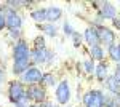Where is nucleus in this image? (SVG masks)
I'll use <instances>...</instances> for the list:
<instances>
[{"instance_id": "15", "label": "nucleus", "mask_w": 120, "mask_h": 107, "mask_svg": "<svg viewBox=\"0 0 120 107\" xmlns=\"http://www.w3.org/2000/svg\"><path fill=\"white\" fill-rule=\"evenodd\" d=\"M61 16H63V10L59 8V7H55V5L46 7V22L56 24L61 19Z\"/></svg>"}, {"instance_id": "3", "label": "nucleus", "mask_w": 120, "mask_h": 107, "mask_svg": "<svg viewBox=\"0 0 120 107\" xmlns=\"http://www.w3.org/2000/svg\"><path fill=\"white\" fill-rule=\"evenodd\" d=\"M106 93L99 88H93V89H88L82 98V102H83V107H104L106 106Z\"/></svg>"}, {"instance_id": "20", "label": "nucleus", "mask_w": 120, "mask_h": 107, "mask_svg": "<svg viewBox=\"0 0 120 107\" xmlns=\"http://www.w3.org/2000/svg\"><path fill=\"white\" fill-rule=\"evenodd\" d=\"M107 56H109L111 61H114L115 64H120V50H119V46H117V43L111 45V46L107 48Z\"/></svg>"}, {"instance_id": "11", "label": "nucleus", "mask_w": 120, "mask_h": 107, "mask_svg": "<svg viewBox=\"0 0 120 107\" xmlns=\"http://www.w3.org/2000/svg\"><path fill=\"white\" fill-rule=\"evenodd\" d=\"M83 42H86L88 48L91 46H96V45H101L99 43V35H98V29L93 26H88L83 32Z\"/></svg>"}, {"instance_id": "10", "label": "nucleus", "mask_w": 120, "mask_h": 107, "mask_svg": "<svg viewBox=\"0 0 120 107\" xmlns=\"http://www.w3.org/2000/svg\"><path fill=\"white\" fill-rule=\"evenodd\" d=\"M98 13L104 18V21H106V19L112 21V19H115L119 16V10H117V7H115L112 2H102V5H101V8H99Z\"/></svg>"}, {"instance_id": "13", "label": "nucleus", "mask_w": 120, "mask_h": 107, "mask_svg": "<svg viewBox=\"0 0 120 107\" xmlns=\"http://www.w3.org/2000/svg\"><path fill=\"white\" fill-rule=\"evenodd\" d=\"M102 85H104V89H106L109 94H112V96H119L120 94V83L115 80V77H114L112 74L106 78V81H104Z\"/></svg>"}, {"instance_id": "25", "label": "nucleus", "mask_w": 120, "mask_h": 107, "mask_svg": "<svg viewBox=\"0 0 120 107\" xmlns=\"http://www.w3.org/2000/svg\"><path fill=\"white\" fill-rule=\"evenodd\" d=\"M74 32H75L74 26H72L69 21H66L64 24H63V34H64L66 37H72V35H74Z\"/></svg>"}, {"instance_id": "33", "label": "nucleus", "mask_w": 120, "mask_h": 107, "mask_svg": "<svg viewBox=\"0 0 120 107\" xmlns=\"http://www.w3.org/2000/svg\"><path fill=\"white\" fill-rule=\"evenodd\" d=\"M101 5H102V2H91V7L96 11H99V8H101Z\"/></svg>"}, {"instance_id": "12", "label": "nucleus", "mask_w": 120, "mask_h": 107, "mask_svg": "<svg viewBox=\"0 0 120 107\" xmlns=\"http://www.w3.org/2000/svg\"><path fill=\"white\" fill-rule=\"evenodd\" d=\"M111 69H109V63L106 61H101V63H96V67H94V78L99 81V83H104L106 78L111 75Z\"/></svg>"}, {"instance_id": "34", "label": "nucleus", "mask_w": 120, "mask_h": 107, "mask_svg": "<svg viewBox=\"0 0 120 107\" xmlns=\"http://www.w3.org/2000/svg\"><path fill=\"white\" fill-rule=\"evenodd\" d=\"M29 107H42V106H38V104H30Z\"/></svg>"}, {"instance_id": "7", "label": "nucleus", "mask_w": 120, "mask_h": 107, "mask_svg": "<svg viewBox=\"0 0 120 107\" xmlns=\"http://www.w3.org/2000/svg\"><path fill=\"white\" fill-rule=\"evenodd\" d=\"M98 29V35H99V43L104 48H109L111 45L117 43V35H115V30L112 27H107L106 24L104 26L96 27Z\"/></svg>"}, {"instance_id": "17", "label": "nucleus", "mask_w": 120, "mask_h": 107, "mask_svg": "<svg viewBox=\"0 0 120 107\" xmlns=\"http://www.w3.org/2000/svg\"><path fill=\"white\" fill-rule=\"evenodd\" d=\"M37 2H29V0H7L5 2V5L8 7V8H11V10H16L18 11L19 8H30L32 5H35Z\"/></svg>"}, {"instance_id": "6", "label": "nucleus", "mask_w": 120, "mask_h": 107, "mask_svg": "<svg viewBox=\"0 0 120 107\" xmlns=\"http://www.w3.org/2000/svg\"><path fill=\"white\" fill-rule=\"evenodd\" d=\"M42 77H43V72L40 70V67H37V66H30L27 70L19 77V80L22 81L26 86H32V85H40Z\"/></svg>"}, {"instance_id": "27", "label": "nucleus", "mask_w": 120, "mask_h": 107, "mask_svg": "<svg viewBox=\"0 0 120 107\" xmlns=\"http://www.w3.org/2000/svg\"><path fill=\"white\" fill-rule=\"evenodd\" d=\"M30 104H32V102H30L29 96H26V98H22V99H21L19 102H16V104H15V107H29Z\"/></svg>"}, {"instance_id": "29", "label": "nucleus", "mask_w": 120, "mask_h": 107, "mask_svg": "<svg viewBox=\"0 0 120 107\" xmlns=\"http://www.w3.org/2000/svg\"><path fill=\"white\" fill-rule=\"evenodd\" d=\"M112 75H114L115 80L120 83V64H115V69H114V72H112Z\"/></svg>"}, {"instance_id": "21", "label": "nucleus", "mask_w": 120, "mask_h": 107, "mask_svg": "<svg viewBox=\"0 0 120 107\" xmlns=\"http://www.w3.org/2000/svg\"><path fill=\"white\" fill-rule=\"evenodd\" d=\"M94 67H96V64H94V61H91V59H85L82 63V69L85 74H93L94 75Z\"/></svg>"}, {"instance_id": "1", "label": "nucleus", "mask_w": 120, "mask_h": 107, "mask_svg": "<svg viewBox=\"0 0 120 107\" xmlns=\"http://www.w3.org/2000/svg\"><path fill=\"white\" fill-rule=\"evenodd\" d=\"M30 50L32 48L29 46V43L24 38H21V40L13 43V48H11V58H13L11 74L13 75L21 77L32 66L30 64Z\"/></svg>"}, {"instance_id": "28", "label": "nucleus", "mask_w": 120, "mask_h": 107, "mask_svg": "<svg viewBox=\"0 0 120 107\" xmlns=\"http://www.w3.org/2000/svg\"><path fill=\"white\" fill-rule=\"evenodd\" d=\"M112 29L114 30H120V16H117L115 19H112Z\"/></svg>"}, {"instance_id": "26", "label": "nucleus", "mask_w": 120, "mask_h": 107, "mask_svg": "<svg viewBox=\"0 0 120 107\" xmlns=\"http://www.w3.org/2000/svg\"><path fill=\"white\" fill-rule=\"evenodd\" d=\"M104 107H120V106H119V102H117V99H115V96H107Z\"/></svg>"}, {"instance_id": "22", "label": "nucleus", "mask_w": 120, "mask_h": 107, "mask_svg": "<svg viewBox=\"0 0 120 107\" xmlns=\"http://www.w3.org/2000/svg\"><path fill=\"white\" fill-rule=\"evenodd\" d=\"M32 48H37V50H42V48H46V42H45V35H37L34 40H32Z\"/></svg>"}, {"instance_id": "5", "label": "nucleus", "mask_w": 120, "mask_h": 107, "mask_svg": "<svg viewBox=\"0 0 120 107\" xmlns=\"http://www.w3.org/2000/svg\"><path fill=\"white\" fill-rule=\"evenodd\" d=\"M55 99L58 102V106H66L71 102L72 99V88H71V83L69 80H61L55 88Z\"/></svg>"}, {"instance_id": "4", "label": "nucleus", "mask_w": 120, "mask_h": 107, "mask_svg": "<svg viewBox=\"0 0 120 107\" xmlns=\"http://www.w3.org/2000/svg\"><path fill=\"white\" fill-rule=\"evenodd\" d=\"M7 96H8V101L15 106L16 102L27 96V86L21 80H11L8 81V86H7Z\"/></svg>"}, {"instance_id": "24", "label": "nucleus", "mask_w": 120, "mask_h": 107, "mask_svg": "<svg viewBox=\"0 0 120 107\" xmlns=\"http://www.w3.org/2000/svg\"><path fill=\"white\" fill-rule=\"evenodd\" d=\"M8 38L15 40V42L21 40V38H22V30H21V29H10L8 30Z\"/></svg>"}, {"instance_id": "16", "label": "nucleus", "mask_w": 120, "mask_h": 107, "mask_svg": "<svg viewBox=\"0 0 120 107\" xmlns=\"http://www.w3.org/2000/svg\"><path fill=\"white\" fill-rule=\"evenodd\" d=\"M30 19L37 24V26H40V24H45L46 22V8H35L30 11Z\"/></svg>"}, {"instance_id": "35", "label": "nucleus", "mask_w": 120, "mask_h": 107, "mask_svg": "<svg viewBox=\"0 0 120 107\" xmlns=\"http://www.w3.org/2000/svg\"><path fill=\"white\" fill-rule=\"evenodd\" d=\"M115 99H117V102H119V106H120V94H119V96H115Z\"/></svg>"}, {"instance_id": "14", "label": "nucleus", "mask_w": 120, "mask_h": 107, "mask_svg": "<svg viewBox=\"0 0 120 107\" xmlns=\"http://www.w3.org/2000/svg\"><path fill=\"white\" fill-rule=\"evenodd\" d=\"M88 53H90V59L94 61V63L106 61V50H104V46H101V45H96V46L88 48Z\"/></svg>"}, {"instance_id": "18", "label": "nucleus", "mask_w": 120, "mask_h": 107, "mask_svg": "<svg viewBox=\"0 0 120 107\" xmlns=\"http://www.w3.org/2000/svg\"><path fill=\"white\" fill-rule=\"evenodd\" d=\"M40 30H42V34L45 37H50V38H55L58 35V27L56 24H50V22H45V24H40L37 26Z\"/></svg>"}, {"instance_id": "9", "label": "nucleus", "mask_w": 120, "mask_h": 107, "mask_svg": "<svg viewBox=\"0 0 120 107\" xmlns=\"http://www.w3.org/2000/svg\"><path fill=\"white\" fill-rule=\"evenodd\" d=\"M3 16H5V21H7V29H21L22 27V22H24V19L22 16L19 15L16 10H11V8H5L3 11Z\"/></svg>"}, {"instance_id": "2", "label": "nucleus", "mask_w": 120, "mask_h": 107, "mask_svg": "<svg viewBox=\"0 0 120 107\" xmlns=\"http://www.w3.org/2000/svg\"><path fill=\"white\" fill-rule=\"evenodd\" d=\"M56 61V54L53 50L50 48H42V50H37V48H32L30 50V64L32 66H51V64Z\"/></svg>"}, {"instance_id": "32", "label": "nucleus", "mask_w": 120, "mask_h": 107, "mask_svg": "<svg viewBox=\"0 0 120 107\" xmlns=\"http://www.w3.org/2000/svg\"><path fill=\"white\" fill-rule=\"evenodd\" d=\"M42 107H61V106H56L55 102H51V101H45V102L42 104Z\"/></svg>"}, {"instance_id": "30", "label": "nucleus", "mask_w": 120, "mask_h": 107, "mask_svg": "<svg viewBox=\"0 0 120 107\" xmlns=\"http://www.w3.org/2000/svg\"><path fill=\"white\" fill-rule=\"evenodd\" d=\"M5 80H7V72H5V69L0 66V85L5 83Z\"/></svg>"}, {"instance_id": "31", "label": "nucleus", "mask_w": 120, "mask_h": 107, "mask_svg": "<svg viewBox=\"0 0 120 107\" xmlns=\"http://www.w3.org/2000/svg\"><path fill=\"white\" fill-rule=\"evenodd\" d=\"M5 27H7V21H5V16H3V13H0V32H2Z\"/></svg>"}, {"instance_id": "36", "label": "nucleus", "mask_w": 120, "mask_h": 107, "mask_svg": "<svg viewBox=\"0 0 120 107\" xmlns=\"http://www.w3.org/2000/svg\"><path fill=\"white\" fill-rule=\"evenodd\" d=\"M117 46H119V50H120V40H119V42H117Z\"/></svg>"}, {"instance_id": "8", "label": "nucleus", "mask_w": 120, "mask_h": 107, "mask_svg": "<svg viewBox=\"0 0 120 107\" xmlns=\"http://www.w3.org/2000/svg\"><path fill=\"white\" fill-rule=\"evenodd\" d=\"M27 96H29V99H30L32 104H38V106H42L45 101H48L46 88H43L42 85H32V86H27Z\"/></svg>"}, {"instance_id": "23", "label": "nucleus", "mask_w": 120, "mask_h": 107, "mask_svg": "<svg viewBox=\"0 0 120 107\" xmlns=\"http://www.w3.org/2000/svg\"><path fill=\"white\" fill-rule=\"evenodd\" d=\"M71 38H72V45H74L75 48H80V46H82V42H83V34L82 32H77V30H75L74 35L71 37Z\"/></svg>"}, {"instance_id": "19", "label": "nucleus", "mask_w": 120, "mask_h": 107, "mask_svg": "<svg viewBox=\"0 0 120 107\" xmlns=\"http://www.w3.org/2000/svg\"><path fill=\"white\" fill-rule=\"evenodd\" d=\"M40 85L43 88H56V75L53 72H43Z\"/></svg>"}, {"instance_id": "37", "label": "nucleus", "mask_w": 120, "mask_h": 107, "mask_svg": "<svg viewBox=\"0 0 120 107\" xmlns=\"http://www.w3.org/2000/svg\"><path fill=\"white\" fill-rule=\"evenodd\" d=\"M119 16H120V13H119Z\"/></svg>"}]
</instances>
